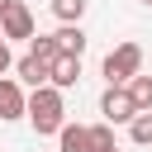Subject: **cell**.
Segmentation results:
<instances>
[{
    "instance_id": "8fae6325",
    "label": "cell",
    "mask_w": 152,
    "mask_h": 152,
    "mask_svg": "<svg viewBox=\"0 0 152 152\" xmlns=\"http://www.w3.org/2000/svg\"><path fill=\"white\" fill-rule=\"evenodd\" d=\"M28 57H38V62L52 71V62H57L62 52H57V43H52V38H33V43H28Z\"/></svg>"
},
{
    "instance_id": "5b68a950",
    "label": "cell",
    "mask_w": 152,
    "mask_h": 152,
    "mask_svg": "<svg viewBox=\"0 0 152 152\" xmlns=\"http://www.w3.org/2000/svg\"><path fill=\"white\" fill-rule=\"evenodd\" d=\"M28 114V95L14 76H0V119H24Z\"/></svg>"
},
{
    "instance_id": "6da1fadb",
    "label": "cell",
    "mask_w": 152,
    "mask_h": 152,
    "mask_svg": "<svg viewBox=\"0 0 152 152\" xmlns=\"http://www.w3.org/2000/svg\"><path fill=\"white\" fill-rule=\"evenodd\" d=\"M28 124H33L38 133H62V124H66V100H62V90H52V86L33 90V95H28Z\"/></svg>"
},
{
    "instance_id": "30bf717a",
    "label": "cell",
    "mask_w": 152,
    "mask_h": 152,
    "mask_svg": "<svg viewBox=\"0 0 152 152\" xmlns=\"http://www.w3.org/2000/svg\"><path fill=\"white\" fill-rule=\"evenodd\" d=\"M19 81H24V86H33V90H43V86H48V66H43L38 57H28V52H24V57H19Z\"/></svg>"
},
{
    "instance_id": "2e32d148",
    "label": "cell",
    "mask_w": 152,
    "mask_h": 152,
    "mask_svg": "<svg viewBox=\"0 0 152 152\" xmlns=\"http://www.w3.org/2000/svg\"><path fill=\"white\" fill-rule=\"evenodd\" d=\"M5 5H10V0H0V14H5Z\"/></svg>"
},
{
    "instance_id": "4fadbf2b",
    "label": "cell",
    "mask_w": 152,
    "mask_h": 152,
    "mask_svg": "<svg viewBox=\"0 0 152 152\" xmlns=\"http://www.w3.org/2000/svg\"><path fill=\"white\" fill-rule=\"evenodd\" d=\"M90 152H114V128L109 124H90Z\"/></svg>"
},
{
    "instance_id": "e0dca14e",
    "label": "cell",
    "mask_w": 152,
    "mask_h": 152,
    "mask_svg": "<svg viewBox=\"0 0 152 152\" xmlns=\"http://www.w3.org/2000/svg\"><path fill=\"white\" fill-rule=\"evenodd\" d=\"M0 48H5V33H0Z\"/></svg>"
},
{
    "instance_id": "7c38bea8",
    "label": "cell",
    "mask_w": 152,
    "mask_h": 152,
    "mask_svg": "<svg viewBox=\"0 0 152 152\" xmlns=\"http://www.w3.org/2000/svg\"><path fill=\"white\" fill-rule=\"evenodd\" d=\"M52 14H57L62 24H81V14H86V0H52Z\"/></svg>"
},
{
    "instance_id": "3957f363",
    "label": "cell",
    "mask_w": 152,
    "mask_h": 152,
    "mask_svg": "<svg viewBox=\"0 0 152 152\" xmlns=\"http://www.w3.org/2000/svg\"><path fill=\"white\" fill-rule=\"evenodd\" d=\"M100 114H104V124L114 128V124H133L138 119V109H133V100H128V90L124 86H109L104 95H100Z\"/></svg>"
},
{
    "instance_id": "ac0fdd59",
    "label": "cell",
    "mask_w": 152,
    "mask_h": 152,
    "mask_svg": "<svg viewBox=\"0 0 152 152\" xmlns=\"http://www.w3.org/2000/svg\"><path fill=\"white\" fill-rule=\"evenodd\" d=\"M142 5H147V10H152V0H142Z\"/></svg>"
},
{
    "instance_id": "52a82bcc",
    "label": "cell",
    "mask_w": 152,
    "mask_h": 152,
    "mask_svg": "<svg viewBox=\"0 0 152 152\" xmlns=\"http://www.w3.org/2000/svg\"><path fill=\"white\" fill-rule=\"evenodd\" d=\"M52 43H57L62 57H81V52H86V33H81V24H62V28L52 33Z\"/></svg>"
},
{
    "instance_id": "d6986e66",
    "label": "cell",
    "mask_w": 152,
    "mask_h": 152,
    "mask_svg": "<svg viewBox=\"0 0 152 152\" xmlns=\"http://www.w3.org/2000/svg\"><path fill=\"white\" fill-rule=\"evenodd\" d=\"M114 152H119V147H114Z\"/></svg>"
},
{
    "instance_id": "5bb4252c",
    "label": "cell",
    "mask_w": 152,
    "mask_h": 152,
    "mask_svg": "<svg viewBox=\"0 0 152 152\" xmlns=\"http://www.w3.org/2000/svg\"><path fill=\"white\" fill-rule=\"evenodd\" d=\"M128 138L142 142V147H152V114H138V119L128 124Z\"/></svg>"
},
{
    "instance_id": "9a60e30c",
    "label": "cell",
    "mask_w": 152,
    "mask_h": 152,
    "mask_svg": "<svg viewBox=\"0 0 152 152\" xmlns=\"http://www.w3.org/2000/svg\"><path fill=\"white\" fill-rule=\"evenodd\" d=\"M10 71V48H0V76Z\"/></svg>"
},
{
    "instance_id": "7a4b0ae2",
    "label": "cell",
    "mask_w": 152,
    "mask_h": 152,
    "mask_svg": "<svg viewBox=\"0 0 152 152\" xmlns=\"http://www.w3.org/2000/svg\"><path fill=\"white\" fill-rule=\"evenodd\" d=\"M104 76H109V86H128L133 76H142V48L138 43H119L104 57Z\"/></svg>"
},
{
    "instance_id": "9c48e42d",
    "label": "cell",
    "mask_w": 152,
    "mask_h": 152,
    "mask_svg": "<svg viewBox=\"0 0 152 152\" xmlns=\"http://www.w3.org/2000/svg\"><path fill=\"white\" fill-rule=\"evenodd\" d=\"M124 90H128V100H133L138 114H152V76H133Z\"/></svg>"
},
{
    "instance_id": "ba28073f",
    "label": "cell",
    "mask_w": 152,
    "mask_h": 152,
    "mask_svg": "<svg viewBox=\"0 0 152 152\" xmlns=\"http://www.w3.org/2000/svg\"><path fill=\"white\" fill-rule=\"evenodd\" d=\"M57 152H90V128H81V124H62V133H57Z\"/></svg>"
},
{
    "instance_id": "277c9868",
    "label": "cell",
    "mask_w": 152,
    "mask_h": 152,
    "mask_svg": "<svg viewBox=\"0 0 152 152\" xmlns=\"http://www.w3.org/2000/svg\"><path fill=\"white\" fill-rule=\"evenodd\" d=\"M0 33H5V38H33V14H28L24 0H10V5H5V14H0Z\"/></svg>"
},
{
    "instance_id": "8992f818",
    "label": "cell",
    "mask_w": 152,
    "mask_h": 152,
    "mask_svg": "<svg viewBox=\"0 0 152 152\" xmlns=\"http://www.w3.org/2000/svg\"><path fill=\"white\" fill-rule=\"evenodd\" d=\"M76 81H81V57H57L52 71H48V86L52 90H71Z\"/></svg>"
}]
</instances>
